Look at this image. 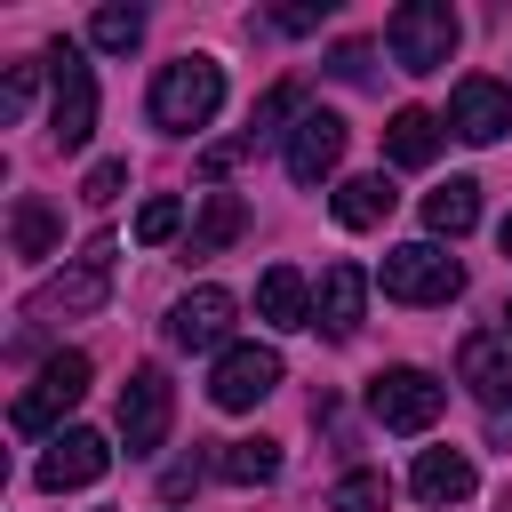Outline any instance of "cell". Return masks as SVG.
Wrapping results in <instances>:
<instances>
[{
	"mask_svg": "<svg viewBox=\"0 0 512 512\" xmlns=\"http://www.w3.org/2000/svg\"><path fill=\"white\" fill-rule=\"evenodd\" d=\"M496 240H504V256H512V216H504V232H496Z\"/></svg>",
	"mask_w": 512,
	"mask_h": 512,
	"instance_id": "cell-33",
	"label": "cell"
},
{
	"mask_svg": "<svg viewBox=\"0 0 512 512\" xmlns=\"http://www.w3.org/2000/svg\"><path fill=\"white\" fill-rule=\"evenodd\" d=\"M440 408H448V384H432L424 368H384V376H368V416H376L384 432H432Z\"/></svg>",
	"mask_w": 512,
	"mask_h": 512,
	"instance_id": "cell-6",
	"label": "cell"
},
{
	"mask_svg": "<svg viewBox=\"0 0 512 512\" xmlns=\"http://www.w3.org/2000/svg\"><path fill=\"white\" fill-rule=\"evenodd\" d=\"M240 232H248V200H240V192H208V208H200L184 256H216V248H232Z\"/></svg>",
	"mask_w": 512,
	"mask_h": 512,
	"instance_id": "cell-22",
	"label": "cell"
},
{
	"mask_svg": "<svg viewBox=\"0 0 512 512\" xmlns=\"http://www.w3.org/2000/svg\"><path fill=\"white\" fill-rule=\"evenodd\" d=\"M328 72H336V80H368V48H360V40H344V48L328 56Z\"/></svg>",
	"mask_w": 512,
	"mask_h": 512,
	"instance_id": "cell-31",
	"label": "cell"
},
{
	"mask_svg": "<svg viewBox=\"0 0 512 512\" xmlns=\"http://www.w3.org/2000/svg\"><path fill=\"white\" fill-rule=\"evenodd\" d=\"M256 312H264L272 328H312V288H304V272H296V264H272V272L256 280Z\"/></svg>",
	"mask_w": 512,
	"mask_h": 512,
	"instance_id": "cell-18",
	"label": "cell"
},
{
	"mask_svg": "<svg viewBox=\"0 0 512 512\" xmlns=\"http://www.w3.org/2000/svg\"><path fill=\"white\" fill-rule=\"evenodd\" d=\"M32 88H40V72H32V64H16V72H8V88H0V120H24Z\"/></svg>",
	"mask_w": 512,
	"mask_h": 512,
	"instance_id": "cell-29",
	"label": "cell"
},
{
	"mask_svg": "<svg viewBox=\"0 0 512 512\" xmlns=\"http://www.w3.org/2000/svg\"><path fill=\"white\" fill-rule=\"evenodd\" d=\"M448 128H456L464 144H496V136L512 128V88L488 80V72L456 80V96H448Z\"/></svg>",
	"mask_w": 512,
	"mask_h": 512,
	"instance_id": "cell-14",
	"label": "cell"
},
{
	"mask_svg": "<svg viewBox=\"0 0 512 512\" xmlns=\"http://www.w3.org/2000/svg\"><path fill=\"white\" fill-rule=\"evenodd\" d=\"M456 376H464V392H472L488 416H504V408H512V344H504V336L472 328V336L456 344Z\"/></svg>",
	"mask_w": 512,
	"mask_h": 512,
	"instance_id": "cell-13",
	"label": "cell"
},
{
	"mask_svg": "<svg viewBox=\"0 0 512 512\" xmlns=\"http://www.w3.org/2000/svg\"><path fill=\"white\" fill-rule=\"evenodd\" d=\"M336 160H344V112L304 104V112H296V128H288V176H296V184H320Z\"/></svg>",
	"mask_w": 512,
	"mask_h": 512,
	"instance_id": "cell-15",
	"label": "cell"
},
{
	"mask_svg": "<svg viewBox=\"0 0 512 512\" xmlns=\"http://www.w3.org/2000/svg\"><path fill=\"white\" fill-rule=\"evenodd\" d=\"M272 24H280V32H312V24H320V8H280Z\"/></svg>",
	"mask_w": 512,
	"mask_h": 512,
	"instance_id": "cell-32",
	"label": "cell"
},
{
	"mask_svg": "<svg viewBox=\"0 0 512 512\" xmlns=\"http://www.w3.org/2000/svg\"><path fill=\"white\" fill-rule=\"evenodd\" d=\"M504 336H512V312H504Z\"/></svg>",
	"mask_w": 512,
	"mask_h": 512,
	"instance_id": "cell-34",
	"label": "cell"
},
{
	"mask_svg": "<svg viewBox=\"0 0 512 512\" xmlns=\"http://www.w3.org/2000/svg\"><path fill=\"white\" fill-rule=\"evenodd\" d=\"M384 48H392L400 72H440V64L456 56V8H448V0H408V8H392V16H384Z\"/></svg>",
	"mask_w": 512,
	"mask_h": 512,
	"instance_id": "cell-3",
	"label": "cell"
},
{
	"mask_svg": "<svg viewBox=\"0 0 512 512\" xmlns=\"http://www.w3.org/2000/svg\"><path fill=\"white\" fill-rule=\"evenodd\" d=\"M208 472L216 480H232V488H264L272 472H280V440H216V456H208Z\"/></svg>",
	"mask_w": 512,
	"mask_h": 512,
	"instance_id": "cell-19",
	"label": "cell"
},
{
	"mask_svg": "<svg viewBox=\"0 0 512 512\" xmlns=\"http://www.w3.org/2000/svg\"><path fill=\"white\" fill-rule=\"evenodd\" d=\"M200 472H208L200 456H192V464H168V472H160V496H168V504H184V496L200 488Z\"/></svg>",
	"mask_w": 512,
	"mask_h": 512,
	"instance_id": "cell-30",
	"label": "cell"
},
{
	"mask_svg": "<svg viewBox=\"0 0 512 512\" xmlns=\"http://www.w3.org/2000/svg\"><path fill=\"white\" fill-rule=\"evenodd\" d=\"M88 352H56L48 368H40V384L32 392H16V432H48L56 416H72L80 408V392H88Z\"/></svg>",
	"mask_w": 512,
	"mask_h": 512,
	"instance_id": "cell-8",
	"label": "cell"
},
{
	"mask_svg": "<svg viewBox=\"0 0 512 512\" xmlns=\"http://www.w3.org/2000/svg\"><path fill=\"white\" fill-rule=\"evenodd\" d=\"M272 384H280V352L272 344H224L216 352V376H208V400L224 416H240V408L272 400Z\"/></svg>",
	"mask_w": 512,
	"mask_h": 512,
	"instance_id": "cell-7",
	"label": "cell"
},
{
	"mask_svg": "<svg viewBox=\"0 0 512 512\" xmlns=\"http://www.w3.org/2000/svg\"><path fill=\"white\" fill-rule=\"evenodd\" d=\"M376 280H384L392 304H448V296H464V264H456L440 240H408V248H392Z\"/></svg>",
	"mask_w": 512,
	"mask_h": 512,
	"instance_id": "cell-5",
	"label": "cell"
},
{
	"mask_svg": "<svg viewBox=\"0 0 512 512\" xmlns=\"http://www.w3.org/2000/svg\"><path fill=\"white\" fill-rule=\"evenodd\" d=\"M88 40L112 48V56L136 48V40H144V8H96V16H88Z\"/></svg>",
	"mask_w": 512,
	"mask_h": 512,
	"instance_id": "cell-26",
	"label": "cell"
},
{
	"mask_svg": "<svg viewBox=\"0 0 512 512\" xmlns=\"http://www.w3.org/2000/svg\"><path fill=\"white\" fill-rule=\"evenodd\" d=\"M304 112V96H296V80H280V88H264L256 96V112H248V152L264 144V136H280V120H296Z\"/></svg>",
	"mask_w": 512,
	"mask_h": 512,
	"instance_id": "cell-24",
	"label": "cell"
},
{
	"mask_svg": "<svg viewBox=\"0 0 512 512\" xmlns=\"http://www.w3.org/2000/svg\"><path fill=\"white\" fill-rule=\"evenodd\" d=\"M112 256H120L112 232H96V240H88V248H80L32 304H24V312H32V320H80V312H96V304L112 296Z\"/></svg>",
	"mask_w": 512,
	"mask_h": 512,
	"instance_id": "cell-4",
	"label": "cell"
},
{
	"mask_svg": "<svg viewBox=\"0 0 512 512\" xmlns=\"http://www.w3.org/2000/svg\"><path fill=\"white\" fill-rule=\"evenodd\" d=\"M440 136H448V120H440V112L400 104V112L384 120V160H392V168H432V160H440Z\"/></svg>",
	"mask_w": 512,
	"mask_h": 512,
	"instance_id": "cell-16",
	"label": "cell"
},
{
	"mask_svg": "<svg viewBox=\"0 0 512 512\" xmlns=\"http://www.w3.org/2000/svg\"><path fill=\"white\" fill-rule=\"evenodd\" d=\"M104 464H112V448H104V432H88V424H72V432H56L48 440V456H40V488L48 496H64V488H96L104 480Z\"/></svg>",
	"mask_w": 512,
	"mask_h": 512,
	"instance_id": "cell-12",
	"label": "cell"
},
{
	"mask_svg": "<svg viewBox=\"0 0 512 512\" xmlns=\"http://www.w3.org/2000/svg\"><path fill=\"white\" fill-rule=\"evenodd\" d=\"M384 504H392V480L384 472H344L328 488V512H384Z\"/></svg>",
	"mask_w": 512,
	"mask_h": 512,
	"instance_id": "cell-25",
	"label": "cell"
},
{
	"mask_svg": "<svg viewBox=\"0 0 512 512\" xmlns=\"http://www.w3.org/2000/svg\"><path fill=\"white\" fill-rule=\"evenodd\" d=\"M232 288H216V280H200V288H184L176 296V312H168V344L176 352H216L224 336H232Z\"/></svg>",
	"mask_w": 512,
	"mask_h": 512,
	"instance_id": "cell-10",
	"label": "cell"
},
{
	"mask_svg": "<svg viewBox=\"0 0 512 512\" xmlns=\"http://www.w3.org/2000/svg\"><path fill=\"white\" fill-rule=\"evenodd\" d=\"M216 104H224V64H216V56H176V64H160V80H152V128L192 136V128L216 120Z\"/></svg>",
	"mask_w": 512,
	"mask_h": 512,
	"instance_id": "cell-1",
	"label": "cell"
},
{
	"mask_svg": "<svg viewBox=\"0 0 512 512\" xmlns=\"http://www.w3.org/2000/svg\"><path fill=\"white\" fill-rule=\"evenodd\" d=\"M472 224H480V184H472V176H448L440 192H424V232L464 240Z\"/></svg>",
	"mask_w": 512,
	"mask_h": 512,
	"instance_id": "cell-21",
	"label": "cell"
},
{
	"mask_svg": "<svg viewBox=\"0 0 512 512\" xmlns=\"http://www.w3.org/2000/svg\"><path fill=\"white\" fill-rule=\"evenodd\" d=\"M176 224H184V200H176V192H152V200L136 208V240H144V248L176 240Z\"/></svg>",
	"mask_w": 512,
	"mask_h": 512,
	"instance_id": "cell-27",
	"label": "cell"
},
{
	"mask_svg": "<svg viewBox=\"0 0 512 512\" xmlns=\"http://www.w3.org/2000/svg\"><path fill=\"white\" fill-rule=\"evenodd\" d=\"M408 488H416L424 504H464V496L480 488V472H472V456H464V448H424V456H416V472H408Z\"/></svg>",
	"mask_w": 512,
	"mask_h": 512,
	"instance_id": "cell-17",
	"label": "cell"
},
{
	"mask_svg": "<svg viewBox=\"0 0 512 512\" xmlns=\"http://www.w3.org/2000/svg\"><path fill=\"white\" fill-rule=\"evenodd\" d=\"M392 200H400V192H392L384 176H344L328 208H336V224H344V232H376V224L392 216Z\"/></svg>",
	"mask_w": 512,
	"mask_h": 512,
	"instance_id": "cell-20",
	"label": "cell"
},
{
	"mask_svg": "<svg viewBox=\"0 0 512 512\" xmlns=\"http://www.w3.org/2000/svg\"><path fill=\"white\" fill-rule=\"evenodd\" d=\"M168 416H176V384L160 368H136L120 384V440H128V456H152L168 440Z\"/></svg>",
	"mask_w": 512,
	"mask_h": 512,
	"instance_id": "cell-9",
	"label": "cell"
},
{
	"mask_svg": "<svg viewBox=\"0 0 512 512\" xmlns=\"http://www.w3.org/2000/svg\"><path fill=\"white\" fill-rule=\"evenodd\" d=\"M8 240H16L24 264H40V256L56 248V208H48L40 192H16V208H8Z\"/></svg>",
	"mask_w": 512,
	"mask_h": 512,
	"instance_id": "cell-23",
	"label": "cell"
},
{
	"mask_svg": "<svg viewBox=\"0 0 512 512\" xmlns=\"http://www.w3.org/2000/svg\"><path fill=\"white\" fill-rule=\"evenodd\" d=\"M120 184H128V160H96V168L80 176V200L104 208V200H120Z\"/></svg>",
	"mask_w": 512,
	"mask_h": 512,
	"instance_id": "cell-28",
	"label": "cell"
},
{
	"mask_svg": "<svg viewBox=\"0 0 512 512\" xmlns=\"http://www.w3.org/2000/svg\"><path fill=\"white\" fill-rule=\"evenodd\" d=\"M48 136L64 144V152H80L88 144V128H96V72H88V56L72 48V40H48Z\"/></svg>",
	"mask_w": 512,
	"mask_h": 512,
	"instance_id": "cell-2",
	"label": "cell"
},
{
	"mask_svg": "<svg viewBox=\"0 0 512 512\" xmlns=\"http://www.w3.org/2000/svg\"><path fill=\"white\" fill-rule=\"evenodd\" d=\"M360 312H368V272H360L352 256H336V264L320 272V296H312V328H320L328 344H352V336H360Z\"/></svg>",
	"mask_w": 512,
	"mask_h": 512,
	"instance_id": "cell-11",
	"label": "cell"
}]
</instances>
